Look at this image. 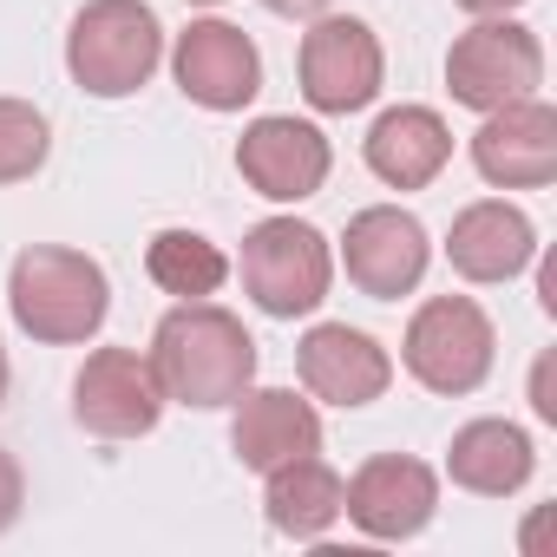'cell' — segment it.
<instances>
[{
  "label": "cell",
  "mask_w": 557,
  "mask_h": 557,
  "mask_svg": "<svg viewBox=\"0 0 557 557\" xmlns=\"http://www.w3.org/2000/svg\"><path fill=\"white\" fill-rule=\"evenodd\" d=\"M164 387L151 355L138 348H92L86 368L73 374V420L92 440H145L164 420Z\"/></svg>",
  "instance_id": "ba28073f"
},
{
  "label": "cell",
  "mask_w": 557,
  "mask_h": 557,
  "mask_svg": "<svg viewBox=\"0 0 557 557\" xmlns=\"http://www.w3.org/2000/svg\"><path fill=\"white\" fill-rule=\"evenodd\" d=\"M550 374H557V355L544 348L537 368H531V413H537L544 426H557V381H550Z\"/></svg>",
  "instance_id": "603a6c76"
},
{
  "label": "cell",
  "mask_w": 557,
  "mask_h": 557,
  "mask_svg": "<svg viewBox=\"0 0 557 557\" xmlns=\"http://www.w3.org/2000/svg\"><path fill=\"white\" fill-rule=\"evenodd\" d=\"M446 262L453 275H466V283L492 289V283H511V275H524L537 262V223L505 203V197H479L453 216L446 230Z\"/></svg>",
  "instance_id": "9a60e30c"
},
{
  "label": "cell",
  "mask_w": 557,
  "mask_h": 557,
  "mask_svg": "<svg viewBox=\"0 0 557 557\" xmlns=\"http://www.w3.org/2000/svg\"><path fill=\"white\" fill-rule=\"evenodd\" d=\"M8 309L21 322V335L47 342V348H79L106 329L112 315V275L99 256L66 249V243H34L14 256L8 269Z\"/></svg>",
  "instance_id": "7a4b0ae2"
},
{
  "label": "cell",
  "mask_w": 557,
  "mask_h": 557,
  "mask_svg": "<svg viewBox=\"0 0 557 557\" xmlns=\"http://www.w3.org/2000/svg\"><path fill=\"white\" fill-rule=\"evenodd\" d=\"M361 158L387 190H426L453 164V132H446V119L433 106H387L368 125Z\"/></svg>",
  "instance_id": "e0dca14e"
},
{
  "label": "cell",
  "mask_w": 557,
  "mask_h": 557,
  "mask_svg": "<svg viewBox=\"0 0 557 557\" xmlns=\"http://www.w3.org/2000/svg\"><path fill=\"white\" fill-rule=\"evenodd\" d=\"M342 262H348V283L374 302H400L420 289V275L433 262V243H426V223L400 203H368L348 216V236H342Z\"/></svg>",
  "instance_id": "8fae6325"
},
{
  "label": "cell",
  "mask_w": 557,
  "mask_h": 557,
  "mask_svg": "<svg viewBox=\"0 0 557 557\" xmlns=\"http://www.w3.org/2000/svg\"><path fill=\"white\" fill-rule=\"evenodd\" d=\"M164 60V27L145 0H86L66 34V73L92 99H132Z\"/></svg>",
  "instance_id": "3957f363"
},
{
  "label": "cell",
  "mask_w": 557,
  "mask_h": 557,
  "mask_svg": "<svg viewBox=\"0 0 557 557\" xmlns=\"http://www.w3.org/2000/svg\"><path fill=\"white\" fill-rule=\"evenodd\" d=\"M296 374L315 400L329 407H374L387 387H394V355L368 335V329H348V322H315L302 342H296Z\"/></svg>",
  "instance_id": "5bb4252c"
},
{
  "label": "cell",
  "mask_w": 557,
  "mask_h": 557,
  "mask_svg": "<svg viewBox=\"0 0 557 557\" xmlns=\"http://www.w3.org/2000/svg\"><path fill=\"white\" fill-rule=\"evenodd\" d=\"M151 368H158L164 400L216 413L256 381V335L230 309H216L210 296L203 302H177L151 329Z\"/></svg>",
  "instance_id": "6da1fadb"
},
{
  "label": "cell",
  "mask_w": 557,
  "mask_h": 557,
  "mask_svg": "<svg viewBox=\"0 0 557 557\" xmlns=\"http://www.w3.org/2000/svg\"><path fill=\"white\" fill-rule=\"evenodd\" d=\"M236 171L256 197L269 203H309L329 171H335V145L322 138V125L289 119V112H269L256 125H243L236 138Z\"/></svg>",
  "instance_id": "30bf717a"
},
{
  "label": "cell",
  "mask_w": 557,
  "mask_h": 557,
  "mask_svg": "<svg viewBox=\"0 0 557 557\" xmlns=\"http://www.w3.org/2000/svg\"><path fill=\"white\" fill-rule=\"evenodd\" d=\"M440 511V472L413 453H374L355 479H342V518L374 544H407Z\"/></svg>",
  "instance_id": "9c48e42d"
},
{
  "label": "cell",
  "mask_w": 557,
  "mask_h": 557,
  "mask_svg": "<svg viewBox=\"0 0 557 557\" xmlns=\"http://www.w3.org/2000/svg\"><path fill=\"white\" fill-rule=\"evenodd\" d=\"M269 14H283V21H315V14H329L335 0H262Z\"/></svg>",
  "instance_id": "cb8c5ba5"
},
{
  "label": "cell",
  "mask_w": 557,
  "mask_h": 557,
  "mask_svg": "<svg viewBox=\"0 0 557 557\" xmlns=\"http://www.w3.org/2000/svg\"><path fill=\"white\" fill-rule=\"evenodd\" d=\"M0 407H8V348H0Z\"/></svg>",
  "instance_id": "484cf974"
},
{
  "label": "cell",
  "mask_w": 557,
  "mask_h": 557,
  "mask_svg": "<svg viewBox=\"0 0 557 557\" xmlns=\"http://www.w3.org/2000/svg\"><path fill=\"white\" fill-rule=\"evenodd\" d=\"M243 289L262 315L275 322H296V315H315L329 302V283H335V249L315 223L302 216H262L249 236H243Z\"/></svg>",
  "instance_id": "277c9868"
},
{
  "label": "cell",
  "mask_w": 557,
  "mask_h": 557,
  "mask_svg": "<svg viewBox=\"0 0 557 557\" xmlns=\"http://www.w3.org/2000/svg\"><path fill=\"white\" fill-rule=\"evenodd\" d=\"M472 171L492 190H544L557 177V112L537 92L485 112V125L472 132Z\"/></svg>",
  "instance_id": "4fadbf2b"
},
{
  "label": "cell",
  "mask_w": 557,
  "mask_h": 557,
  "mask_svg": "<svg viewBox=\"0 0 557 557\" xmlns=\"http://www.w3.org/2000/svg\"><path fill=\"white\" fill-rule=\"evenodd\" d=\"M531 472H537V446L511 420H466L446 446V479L479 498H511L531 485Z\"/></svg>",
  "instance_id": "ac0fdd59"
},
{
  "label": "cell",
  "mask_w": 557,
  "mask_h": 557,
  "mask_svg": "<svg viewBox=\"0 0 557 557\" xmlns=\"http://www.w3.org/2000/svg\"><path fill=\"white\" fill-rule=\"evenodd\" d=\"M262 518L283 531V537H329L342 524V472L322 453H302L289 466H269L262 472Z\"/></svg>",
  "instance_id": "d6986e66"
},
{
  "label": "cell",
  "mask_w": 557,
  "mask_h": 557,
  "mask_svg": "<svg viewBox=\"0 0 557 557\" xmlns=\"http://www.w3.org/2000/svg\"><path fill=\"white\" fill-rule=\"evenodd\" d=\"M171 73L177 92L203 112H243L262 92V53L230 21H190L171 47Z\"/></svg>",
  "instance_id": "7c38bea8"
},
{
  "label": "cell",
  "mask_w": 557,
  "mask_h": 557,
  "mask_svg": "<svg viewBox=\"0 0 557 557\" xmlns=\"http://www.w3.org/2000/svg\"><path fill=\"white\" fill-rule=\"evenodd\" d=\"M400 361L407 374L440 394V400H459V394H479L492 381V361H498V335H492V315L472 302V296H433L413 309L407 335H400Z\"/></svg>",
  "instance_id": "5b68a950"
},
{
  "label": "cell",
  "mask_w": 557,
  "mask_h": 557,
  "mask_svg": "<svg viewBox=\"0 0 557 557\" xmlns=\"http://www.w3.org/2000/svg\"><path fill=\"white\" fill-rule=\"evenodd\" d=\"M190 8H223V0H190Z\"/></svg>",
  "instance_id": "4316f807"
},
{
  "label": "cell",
  "mask_w": 557,
  "mask_h": 557,
  "mask_svg": "<svg viewBox=\"0 0 557 557\" xmlns=\"http://www.w3.org/2000/svg\"><path fill=\"white\" fill-rule=\"evenodd\" d=\"M21 505H27V479H21V459L0 446V531L21 524Z\"/></svg>",
  "instance_id": "7402d4cb"
},
{
  "label": "cell",
  "mask_w": 557,
  "mask_h": 557,
  "mask_svg": "<svg viewBox=\"0 0 557 557\" xmlns=\"http://www.w3.org/2000/svg\"><path fill=\"white\" fill-rule=\"evenodd\" d=\"M236 420H230V453L249 466V472H269V466H289L302 453H322V413L315 400H302L296 387H243L236 400Z\"/></svg>",
  "instance_id": "2e32d148"
},
{
  "label": "cell",
  "mask_w": 557,
  "mask_h": 557,
  "mask_svg": "<svg viewBox=\"0 0 557 557\" xmlns=\"http://www.w3.org/2000/svg\"><path fill=\"white\" fill-rule=\"evenodd\" d=\"M145 275L177 302H203V296H216L230 283V256L203 230H158L145 243Z\"/></svg>",
  "instance_id": "ffe728a7"
},
{
  "label": "cell",
  "mask_w": 557,
  "mask_h": 557,
  "mask_svg": "<svg viewBox=\"0 0 557 557\" xmlns=\"http://www.w3.org/2000/svg\"><path fill=\"white\" fill-rule=\"evenodd\" d=\"M296 79H302V99L322 119L368 112L381 99V79H387L381 34L361 14H315L309 34H302V53H296Z\"/></svg>",
  "instance_id": "8992f818"
},
{
  "label": "cell",
  "mask_w": 557,
  "mask_h": 557,
  "mask_svg": "<svg viewBox=\"0 0 557 557\" xmlns=\"http://www.w3.org/2000/svg\"><path fill=\"white\" fill-rule=\"evenodd\" d=\"M544 86V47L524 21L498 14V21H472L453 53H446V92L453 106L466 112H498V106H518Z\"/></svg>",
  "instance_id": "52a82bcc"
},
{
  "label": "cell",
  "mask_w": 557,
  "mask_h": 557,
  "mask_svg": "<svg viewBox=\"0 0 557 557\" xmlns=\"http://www.w3.org/2000/svg\"><path fill=\"white\" fill-rule=\"evenodd\" d=\"M53 151V125L27 99H0V184H27Z\"/></svg>",
  "instance_id": "44dd1931"
},
{
  "label": "cell",
  "mask_w": 557,
  "mask_h": 557,
  "mask_svg": "<svg viewBox=\"0 0 557 557\" xmlns=\"http://www.w3.org/2000/svg\"><path fill=\"white\" fill-rule=\"evenodd\" d=\"M453 8H466L472 21H498V14H518L524 0H453Z\"/></svg>",
  "instance_id": "d4e9b609"
}]
</instances>
